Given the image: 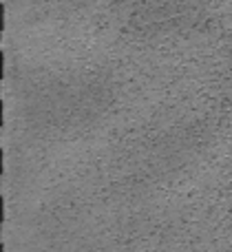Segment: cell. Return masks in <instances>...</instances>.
<instances>
[{"label":"cell","mask_w":232,"mask_h":252,"mask_svg":"<svg viewBox=\"0 0 232 252\" xmlns=\"http://www.w3.org/2000/svg\"><path fill=\"white\" fill-rule=\"evenodd\" d=\"M0 120L5 122V102H0Z\"/></svg>","instance_id":"obj_2"},{"label":"cell","mask_w":232,"mask_h":252,"mask_svg":"<svg viewBox=\"0 0 232 252\" xmlns=\"http://www.w3.org/2000/svg\"><path fill=\"white\" fill-rule=\"evenodd\" d=\"M0 27L5 31V5H0Z\"/></svg>","instance_id":"obj_1"}]
</instances>
